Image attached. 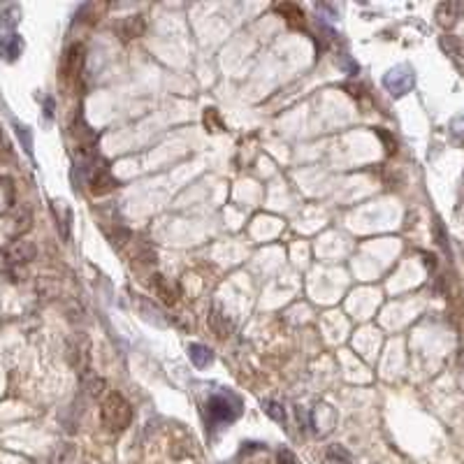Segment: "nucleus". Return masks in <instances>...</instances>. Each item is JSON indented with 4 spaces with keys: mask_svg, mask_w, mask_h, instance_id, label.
I'll return each instance as SVG.
<instances>
[{
    "mask_svg": "<svg viewBox=\"0 0 464 464\" xmlns=\"http://www.w3.org/2000/svg\"><path fill=\"white\" fill-rule=\"evenodd\" d=\"M239 415H241V401L227 390L214 392L205 404V418L211 427L227 425V422L237 420Z\"/></svg>",
    "mask_w": 464,
    "mask_h": 464,
    "instance_id": "1",
    "label": "nucleus"
},
{
    "mask_svg": "<svg viewBox=\"0 0 464 464\" xmlns=\"http://www.w3.org/2000/svg\"><path fill=\"white\" fill-rule=\"evenodd\" d=\"M100 420L109 432H123L133 422V408H130L128 399H123L121 394H107L100 408Z\"/></svg>",
    "mask_w": 464,
    "mask_h": 464,
    "instance_id": "2",
    "label": "nucleus"
},
{
    "mask_svg": "<svg viewBox=\"0 0 464 464\" xmlns=\"http://www.w3.org/2000/svg\"><path fill=\"white\" fill-rule=\"evenodd\" d=\"M383 86L387 88V93H390L392 98H401V95H406L415 86L413 67L411 65H394L392 70L385 72Z\"/></svg>",
    "mask_w": 464,
    "mask_h": 464,
    "instance_id": "3",
    "label": "nucleus"
},
{
    "mask_svg": "<svg viewBox=\"0 0 464 464\" xmlns=\"http://www.w3.org/2000/svg\"><path fill=\"white\" fill-rule=\"evenodd\" d=\"M38 246L29 239H12L10 244L3 246V258L10 262V265H26V262L35 260Z\"/></svg>",
    "mask_w": 464,
    "mask_h": 464,
    "instance_id": "4",
    "label": "nucleus"
},
{
    "mask_svg": "<svg viewBox=\"0 0 464 464\" xmlns=\"http://www.w3.org/2000/svg\"><path fill=\"white\" fill-rule=\"evenodd\" d=\"M209 328L218 339H227L232 335L234 323H232V318L221 309V304H214L211 311H209Z\"/></svg>",
    "mask_w": 464,
    "mask_h": 464,
    "instance_id": "5",
    "label": "nucleus"
},
{
    "mask_svg": "<svg viewBox=\"0 0 464 464\" xmlns=\"http://www.w3.org/2000/svg\"><path fill=\"white\" fill-rule=\"evenodd\" d=\"M88 186H91V193L93 195H105V193H109L112 189H116V182H114V177L109 175V170H107V163L105 165H98L93 172H91V177H88Z\"/></svg>",
    "mask_w": 464,
    "mask_h": 464,
    "instance_id": "6",
    "label": "nucleus"
},
{
    "mask_svg": "<svg viewBox=\"0 0 464 464\" xmlns=\"http://www.w3.org/2000/svg\"><path fill=\"white\" fill-rule=\"evenodd\" d=\"M81 67H84V45H72L65 54V67L63 74L67 79H77L81 74Z\"/></svg>",
    "mask_w": 464,
    "mask_h": 464,
    "instance_id": "7",
    "label": "nucleus"
},
{
    "mask_svg": "<svg viewBox=\"0 0 464 464\" xmlns=\"http://www.w3.org/2000/svg\"><path fill=\"white\" fill-rule=\"evenodd\" d=\"M462 15H464V3H443L436 8V24L443 26V29H450Z\"/></svg>",
    "mask_w": 464,
    "mask_h": 464,
    "instance_id": "8",
    "label": "nucleus"
},
{
    "mask_svg": "<svg viewBox=\"0 0 464 464\" xmlns=\"http://www.w3.org/2000/svg\"><path fill=\"white\" fill-rule=\"evenodd\" d=\"M274 12H279V15L286 19V24L290 26V29H297V31H304V26H307V22H304V12L297 8V5L293 3H283V5H276Z\"/></svg>",
    "mask_w": 464,
    "mask_h": 464,
    "instance_id": "9",
    "label": "nucleus"
},
{
    "mask_svg": "<svg viewBox=\"0 0 464 464\" xmlns=\"http://www.w3.org/2000/svg\"><path fill=\"white\" fill-rule=\"evenodd\" d=\"M24 51V40L19 35H5L0 38V58L17 61Z\"/></svg>",
    "mask_w": 464,
    "mask_h": 464,
    "instance_id": "10",
    "label": "nucleus"
},
{
    "mask_svg": "<svg viewBox=\"0 0 464 464\" xmlns=\"http://www.w3.org/2000/svg\"><path fill=\"white\" fill-rule=\"evenodd\" d=\"M151 283H154V290H156V295L161 297V300H163V304H168V307H172V304L177 302V297H179L177 288L172 286V283H170L168 279H165L163 274H156V276H154V281H151Z\"/></svg>",
    "mask_w": 464,
    "mask_h": 464,
    "instance_id": "11",
    "label": "nucleus"
},
{
    "mask_svg": "<svg viewBox=\"0 0 464 464\" xmlns=\"http://www.w3.org/2000/svg\"><path fill=\"white\" fill-rule=\"evenodd\" d=\"M189 355H191V362L195 365L198 369H205V367H209L214 362V353L209 346H205V344H191Z\"/></svg>",
    "mask_w": 464,
    "mask_h": 464,
    "instance_id": "12",
    "label": "nucleus"
},
{
    "mask_svg": "<svg viewBox=\"0 0 464 464\" xmlns=\"http://www.w3.org/2000/svg\"><path fill=\"white\" fill-rule=\"evenodd\" d=\"M116 31H119L121 40L140 38V35H142V31H144V19H142V17H128L126 22H123Z\"/></svg>",
    "mask_w": 464,
    "mask_h": 464,
    "instance_id": "13",
    "label": "nucleus"
},
{
    "mask_svg": "<svg viewBox=\"0 0 464 464\" xmlns=\"http://www.w3.org/2000/svg\"><path fill=\"white\" fill-rule=\"evenodd\" d=\"M441 47L446 49V54L453 58V63L464 72V45H460L453 38H441Z\"/></svg>",
    "mask_w": 464,
    "mask_h": 464,
    "instance_id": "14",
    "label": "nucleus"
},
{
    "mask_svg": "<svg viewBox=\"0 0 464 464\" xmlns=\"http://www.w3.org/2000/svg\"><path fill=\"white\" fill-rule=\"evenodd\" d=\"M19 19H22V10H19L17 5L15 8H5L3 12H0V29H5V31L17 29Z\"/></svg>",
    "mask_w": 464,
    "mask_h": 464,
    "instance_id": "15",
    "label": "nucleus"
},
{
    "mask_svg": "<svg viewBox=\"0 0 464 464\" xmlns=\"http://www.w3.org/2000/svg\"><path fill=\"white\" fill-rule=\"evenodd\" d=\"M328 460L330 462H339V464H353V455L344 446L335 443V446L328 448Z\"/></svg>",
    "mask_w": 464,
    "mask_h": 464,
    "instance_id": "16",
    "label": "nucleus"
},
{
    "mask_svg": "<svg viewBox=\"0 0 464 464\" xmlns=\"http://www.w3.org/2000/svg\"><path fill=\"white\" fill-rule=\"evenodd\" d=\"M205 126L209 128V133H216V128H218V130H223V123L218 121V114L214 112V109H207V114H205Z\"/></svg>",
    "mask_w": 464,
    "mask_h": 464,
    "instance_id": "17",
    "label": "nucleus"
},
{
    "mask_svg": "<svg viewBox=\"0 0 464 464\" xmlns=\"http://www.w3.org/2000/svg\"><path fill=\"white\" fill-rule=\"evenodd\" d=\"M265 411H267V415L269 418H274L276 422H283L286 420V413H283V408L276 404V401H267L265 404Z\"/></svg>",
    "mask_w": 464,
    "mask_h": 464,
    "instance_id": "18",
    "label": "nucleus"
},
{
    "mask_svg": "<svg viewBox=\"0 0 464 464\" xmlns=\"http://www.w3.org/2000/svg\"><path fill=\"white\" fill-rule=\"evenodd\" d=\"M450 133H453V137H457L460 142H464V116L453 119V123H450Z\"/></svg>",
    "mask_w": 464,
    "mask_h": 464,
    "instance_id": "19",
    "label": "nucleus"
},
{
    "mask_svg": "<svg viewBox=\"0 0 464 464\" xmlns=\"http://www.w3.org/2000/svg\"><path fill=\"white\" fill-rule=\"evenodd\" d=\"M17 135H19V140H22V144H24V149L29 151H33V137H31V133H29V128H24V126H17Z\"/></svg>",
    "mask_w": 464,
    "mask_h": 464,
    "instance_id": "20",
    "label": "nucleus"
},
{
    "mask_svg": "<svg viewBox=\"0 0 464 464\" xmlns=\"http://www.w3.org/2000/svg\"><path fill=\"white\" fill-rule=\"evenodd\" d=\"M276 462H279V464H300V460H297V457L290 453V450H286V448L279 450V455H276Z\"/></svg>",
    "mask_w": 464,
    "mask_h": 464,
    "instance_id": "21",
    "label": "nucleus"
},
{
    "mask_svg": "<svg viewBox=\"0 0 464 464\" xmlns=\"http://www.w3.org/2000/svg\"><path fill=\"white\" fill-rule=\"evenodd\" d=\"M378 137H381V140H385V144H387V154H394V149H397V144H394L392 137L387 135L385 130H378Z\"/></svg>",
    "mask_w": 464,
    "mask_h": 464,
    "instance_id": "22",
    "label": "nucleus"
},
{
    "mask_svg": "<svg viewBox=\"0 0 464 464\" xmlns=\"http://www.w3.org/2000/svg\"><path fill=\"white\" fill-rule=\"evenodd\" d=\"M436 239H439V244L443 248H448V241H446V237H443V227H441L439 221H436Z\"/></svg>",
    "mask_w": 464,
    "mask_h": 464,
    "instance_id": "23",
    "label": "nucleus"
}]
</instances>
